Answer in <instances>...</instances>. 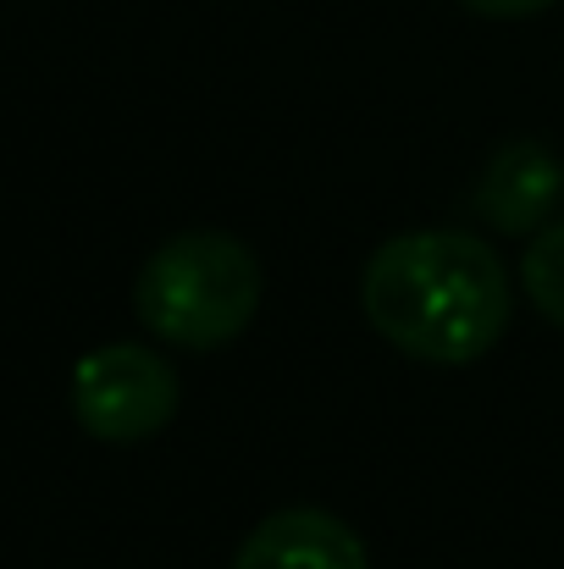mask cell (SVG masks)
<instances>
[{"instance_id": "cell-1", "label": "cell", "mask_w": 564, "mask_h": 569, "mask_svg": "<svg viewBox=\"0 0 564 569\" xmlns=\"http://www.w3.org/2000/svg\"><path fill=\"white\" fill-rule=\"evenodd\" d=\"M360 310L382 343L420 366H471L498 349L515 288L498 249L459 227L398 232L360 271Z\"/></svg>"}, {"instance_id": "cell-2", "label": "cell", "mask_w": 564, "mask_h": 569, "mask_svg": "<svg viewBox=\"0 0 564 569\" xmlns=\"http://www.w3.org/2000/svg\"><path fill=\"white\" fill-rule=\"evenodd\" d=\"M260 299H266V271L255 249L216 227L167 238L139 266V282H133V310L145 332L188 355L238 343L255 327Z\"/></svg>"}, {"instance_id": "cell-3", "label": "cell", "mask_w": 564, "mask_h": 569, "mask_svg": "<svg viewBox=\"0 0 564 569\" xmlns=\"http://www.w3.org/2000/svg\"><path fill=\"white\" fill-rule=\"evenodd\" d=\"M72 415L95 442H150L178 415V371L150 343H106L72 366Z\"/></svg>"}, {"instance_id": "cell-4", "label": "cell", "mask_w": 564, "mask_h": 569, "mask_svg": "<svg viewBox=\"0 0 564 569\" xmlns=\"http://www.w3.org/2000/svg\"><path fill=\"white\" fill-rule=\"evenodd\" d=\"M476 210L504 238H532L564 210V161L543 139H509L493 150L476 183Z\"/></svg>"}, {"instance_id": "cell-5", "label": "cell", "mask_w": 564, "mask_h": 569, "mask_svg": "<svg viewBox=\"0 0 564 569\" xmlns=\"http://www.w3.org/2000/svg\"><path fill=\"white\" fill-rule=\"evenodd\" d=\"M232 569H372L366 542L327 509H277L232 553Z\"/></svg>"}, {"instance_id": "cell-6", "label": "cell", "mask_w": 564, "mask_h": 569, "mask_svg": "<svg viewBox=\"0 0 564 569\" xmlns=\"http://www.w3.org/2000/svg\"><path fill=\"white\" fill-rule=\"evenodd\" d=\"M521 288L543 321L564 327V216L548 221L543 232H532V243L521 254Z\"/></svg>"}, {"instance_id": "cell-7", "label": "cell", "mask_w": 564, "mask_h": 569, "mask_svg": "<svg viewBox=\"0 0 564 569\" xmlns=\"http://www.w3.org/2000/svg\"><path fill=\"white\" fill-rule=\"evenodd\" d=\"M459 6L476 11V17H487V22H521V17H543L560 0H459Z\"/></svg>"}]
</instances>
